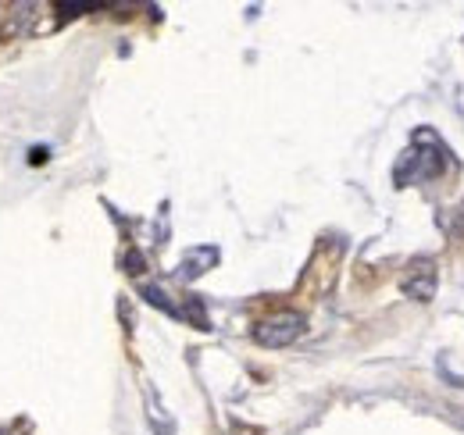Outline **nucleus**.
I'll return each instance as SVG.
<instances>
[{"instance_id": "obj_2", "label": "nucleus", "mask_w": 464, "mask_h": 435, "mask_svg": "<svg viewBox=\"0 0 464 435\" xmlns=\"http://www.w3.org/2000/svg\"><path fill=\"white\" fill-rule=\"evenodd\" d=\"M436 285H440V272H436V261L432 257H414L407 265L404 278H401L404 296L418 300V304H429L436 296Z\"/></svg>"}, {"instance_id": "obj_5", "label": "nucleus", "mask_w": 464, "mask_h": 435, "mask_svg": "<svg viewBox=\"0 0 464 435\" xmlns=\"http://www.w3.org/2000/svg\"><path fill=\"white\" fill-rule=\"evenodd\" d=\"M121 265H125V272H129V275H140V272H143V254H140V250H129Z\"/></svg>"}, {"instance_id": "obj_1", "label": "nucleus", "mask_w": 464, "mask_h": 435, "mask_svg": "<svg viewBox=\"0 0 464 435\" xmlns=\"http://www.w3.org/2000/svg\"><path fill=\"white\" fill-rule=\"evenodd\" d=\"M304 314H296V311H279V314H268V318H261L257 325H254V343L257 346H268V350H283V346H290L300 339V332H304Z\"/></svg>"}, {"instance_id": "obj_3", "label": "nucleus", "mask_w": 464, "mask_h": 435, "mask_svg": "<svg viewBox=\"0 0 464 435\" xmlns=\"http://www.w3.org/2000/svg\"><path fill=\"white\" fill-rule=\"evenodd\" d=\"M218 246H193V250H186L182 254V261H179V278L182 282H197L200 275H208L215 265H218Z\"/></svg>"}, {"instance_id": "obj_4", "label": "nucleus", "mask_w": 464, "mask_h": 435, "mask_svg": "<svg viewBox=\"0 0 464 435\" xmlns=\"http://www.w3.org/2000/svg\"><path fill=\"white\" fill-rule=\"evenodd\" d=\"M143 300H147V304H154V307H161V311H165V314H172V318L182 314L172 300L165 296V289H161V285H143Z\"/></svg>"}]
</instances>
